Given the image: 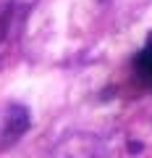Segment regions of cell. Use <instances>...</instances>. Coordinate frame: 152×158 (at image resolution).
Returning <instances> with one entry per match:
<instances>
[{
  "label": "cell",
  "instance_id": "2",
  "mask_svg": "<svg viewBox=\"0 0 152 158\" xmlns=\"http://www.w3.org/2000/svg\"><path fill=\"white\" fill-rule=\"evenodd\" d=\"M134 69H136V74L144 79L147 85L152 87V37H150V42H147V48L139 53V56H136Z\"/></svg>",
  "mask_w": 152,
  "mask_h": 158
},
{
  "label": "cell",
  "instance_id": "1",
  "mask_svg": "<svg viewBox=\"0 0 152 158\" xmlns=\"http://www.w3.org/2000/svg\"><path fill=\"white\" fill-rule=\"evenodd\" d=\"M29 127V111L24 106H11L8 108V116H6V129H3V137L6 140H18V137L26 132Z\"/></svg>",
  "mask_w": 152,
  "mask_h": 158
}]
</instances>
